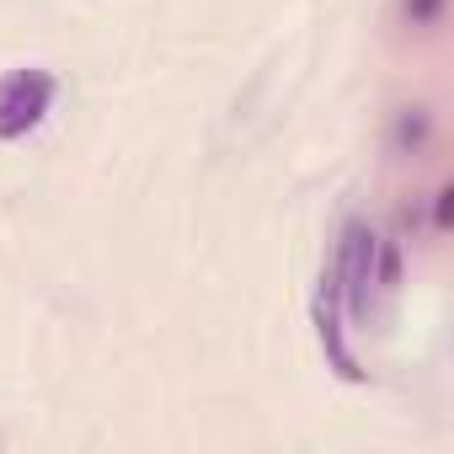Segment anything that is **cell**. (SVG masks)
<instances>
[{
    "label": "cell",
    "mask_w": 454,
    "mask_h": 454,
    "mask_svg": "<svg viewBox=\"0 0 454 454\" xmlns=\"http://www.w3.org/2000/svg\"><path fill=\"white\" fill-rule=\"evenodd\" d=\"M59 81L49 70H12L0 75V139H22L27 129L43 123V113L54 107Z\"/></svg>",
    "instance_id": "cell-2"
},
{
    "label": "cell",
    "mask_w": 454,
    "mask_h": 454,
    "mask_svg": "<svg viewBox=\"0 0 454 454\" xmlns=\"http://www.w3.org/2000/svg\"><path fill=\"white\" fill-rule=\"evenodd\" d=\"M401 12H406L411 27H433L443 17V0H401Z\"/></svg>",
    "instance_id": "cell-4"
},
{
    "label": "cell",
    "mask_w": 454,
    "mask_h": 454,
    "mask_svg": "<svg viewBox=\"0 0 454 454\" xmlns=\"http://www.w3.org/2000/svg\"><path fill=\"white\" fill-rule=\"evenodd\" d=\"M326 284H332V305H342L353 321H364L369 316V289L374 284L395 289V252H385V262H380V236L369 231L364 219H348Z\"/></svg>",
    "instance_id": "cell-1"
},
{
    "label": "cell",
    "mask_w": 454,
    "mask_h": 454,
    "mask_svg": "<svg viewBox=\"0 0 454 454\" xmlns=\"http://www.w3.org/2000/svg\"><path fill=\"white\" fill-rule=\"evenodd\" d=\"M433 134V113L427 107H401L395 113V134H390V150L395 155H417Z\"/></svg>",
    "instance_id": "cell-3"
}]
</instances>
